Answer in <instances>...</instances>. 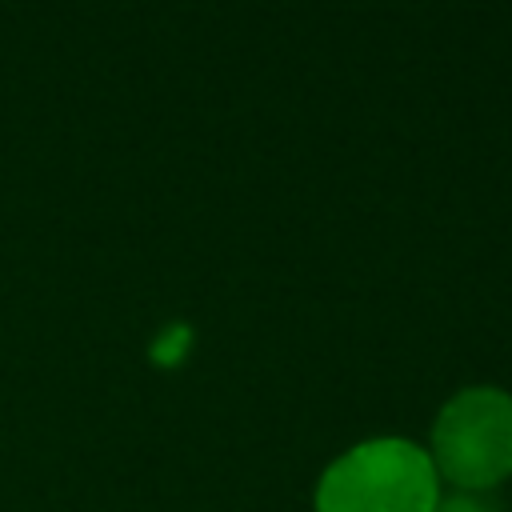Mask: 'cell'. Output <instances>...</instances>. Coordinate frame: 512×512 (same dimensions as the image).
<instances>
[{
	"label": "cell",
	"instance_id": "obj_1",
	"mask_svg": "<svg viewBox=\"0 0 512 512\" xmlns=\"http://www.w3.org/2000/svg\"><path fill=\"white\" fill-rule=\"evenodd\" d=\"M440 476L432 456L400 436H380L336 456L316 484V512H432Z\"/></svg>",
	"mask_w": 512,
	"mask_h": 512
},
{
	"label": "cell",
	"instance_id": "obj_2",
	"mask_svg": "<svg viewBox=\"0 0 512 512\" xmlns=\"http://www.w3.org/2000/svg\"><path fill=\"white\" fill-rule=\"evenodd\" d=\"M432 464L456 492H488L512 476V396L504 388L456 392L432 424Z\"/></svg>",
	"mask_w": 512,
	"mask_h": 512
},
{
	"label": "cell",
	"instance_id": "obj_3",
	"mask_svg": "<svg viewBox=\"0 0 512 512\" xmlns=\"http://www.w3.org/2000/svg\"><path fill=\"white\" fill-rule=\"evenodd\" d=\"M432 512H492V504L480 500L476 492H456V496H440Z\"/></svg>",
	"mask_w": 512,
	"mask_h": 512
}]
</instances>
